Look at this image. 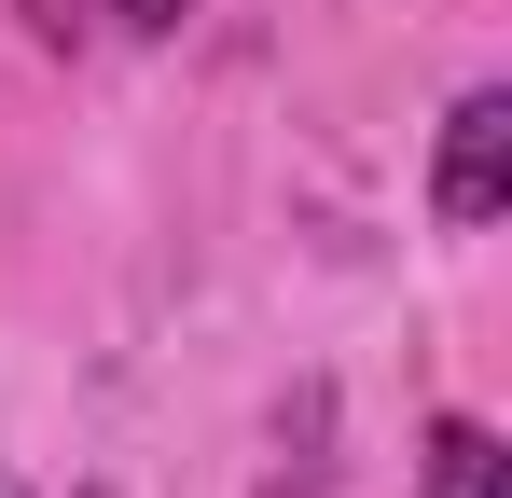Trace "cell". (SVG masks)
<instances>
[{
  "instance_id": "4",
  "label": "cell",
  "mask_w": 512,
  "mask_h": 498,
  "mask_svg": "<svg viewBox=\"0 0 512 498\" xmlns=\"http://www.w3.org/2000/svg\"><path fill=\"white\" fill-rule=\"evenodd\" d=\"M84 498H111V485H84Z\"/></svg>"
},
{
  "instance_id": "1",
  "label": "cell",
  "mask_w": 512,
  "mask_h": 498,
  "mask_svg": "<svg viewBox=\"0 0 512 498\" xmlns=\"http://www.w3.org/2000/svg\"><path fill=\"white\" fill-rule=\"evenodd\" d=\"M512 208V83H471L443 111V153H429V222H499Z\"/></svg>"
},
{
  "instance_id": "5",
  "label": "cell",
  "mask_w": 512,
  "mask_h": 498,
  "mask_svg": "<svg viewBox=\"0 0 512 498\" xmlns=\"http://www.w3.org/2000/svg\"><path fill=\"white\" fill-rule=\"evenodd\" d=\"M0 498H14V485H0Z\"/></svg>"
},
{
  "instance_id": "2",
  "label": "cell",
  "mask_w": 512,
  "mask_h": 498,
  "mask_svg": "<svg viewBox=\"0 0 512 498\" xmlns=\"http://www.w3.org/2000/svg\"><path fill=\"white\" fill-rule=\"evenodd\" d=\"M429 498H512V457L485 415H429Z\"/></svg>"
},
{
  "instance_id": "3",
  "label": "cell",
  "mask_w": 512,
  "mask_h": 498,
  "mask_svg": "<svg viewBox=\"0 0 512 498\" xmlns=\"http://www.w3.org/2000/svg\"><path fill=\"white\" fill-rule=\"evenodd\" d=\"M111 14H125V28H153V42L180 28V0H111Z\"/></svg>"
}]
</instances>
